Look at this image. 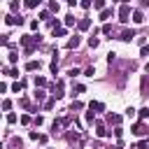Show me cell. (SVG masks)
<instances>
[{"mask_svg":"<svg viewBox=\"0 0 149 149\" xmlns=\"http://www.w3.org/2000/svg\"><path fill=\"white\" fill-rule=\"evenodd\" d=\"M19 42L26 47V54H33V49L42 42V37L40 35H23V37H19Z\"/></svg>","mask_w":149,"mask_h":149,"instance_id":"6da1fadb","label":"cell"},{"mask_svg":"<svg viewBox=\"0 0 149 149\" xmlns=\"http://www.w3.org/2000/svg\"><path fill=\"white\" fill-rule=\"evenodd\" d=\"M130 16H133L130 5H121V7H119V21H121V23H128V21H130Z\"/></svg>","mask_w":149,"mask_h":149,"instance_id":"7a4b0ae2","label":"cell"},{"mask_svg":"<svg viewBox=\"0 0 149 149\" xmlns=\"http://www.w3.org/2000/svg\"><path fill=\"white\" fill-rule=\"evenodd\" d=\"M130 133H133V135H140V137H142V135H147L149 130H147V126H144L142 121H137V123H133V126H130Z\"/></svg>","mask_w":149,"mask_h":149,"instance_id":"3957f363","label":"cell"},{"mask_svg":"<svg viewBox=\"0 0 149 149\" xmlns=\"http://www.w3.org/2000/svg\"><path fill=\"white\" fill-rule=\"evenodd\" d=\"M65 93H63V81H56V86H54V98L56 100H61Z\"/></svg>","mask_w":149,"mask_h":149,"instance_id":"277c9868","label":"cell"},{"mask_svg":"<svg viewBox=\"0 0 149 149\" xmlns=\"http://www.w3.org/2000/svg\"><path fill=\"white\" fill-rule=\"evenodd\" d=\"M95 135H98V137H107V135H109V130L98 121V123H95Z\"/></svg>","mask_w":149,"mask_h":149,"instance_id":"5b68a950","label":"cell"},{"mask_svg":"<svg viewBox=\"0 0 149 149\" xmlns=\"http://www.w3.org/2000/svg\"><path fill=\"white\" fill-rule=\"evenodd\" d=\"M133 37H135V30H133V28H130V30H128V28H126V30H123V33H121V37H119V40H123V42H130V40H133Z\"/></svg>","mask_w":149,"mask_h":149,"instance_id":"8992f818","label":"cell"},{"mask_svg":"<svg viewBox=\"0 0 149 149\" xmlns=\"http://www.w3.org/2000/svg\"><path fill=\"white\" fill-rule=\"evenodd\" d=\"M88 109H91V112H102V109H105V105H102V102H98V100H91V102H88Z\"/></svg>","mask_w":149,"mask_h":149,"instance_id":"52a82bcc","label":"cell"},{"mask_svg":"<svg viewBox=\"0 0 149 149\" xmlns=\"http://www.w3.org/2000/svg\"><path fill=\"white\" fill-rule=\"evenodd\" d=\"M144 21V14L140 9H133V23H142Z\"/></svg>","mask_w":149,"mask_h":149,"instance_id":"ba28073f","label":"cell"},{"mask_svg":"<svg viewBox=\"0 0 149 149\" xmlns=\"http://www.w3.org/2000/svg\"><path fill=\"white\" fill-rule=\"evenodd\" d=\"M77 28H79V30H88V28H91V19H79Z\"/></svg>","mask_w":149,"mask_h":149,"instance_id":"9c48e42d","label":"cell"},{"mask_svg":"<svg viewBox=\"0 0 149 149\" xmlns=\"http://www.w3.org/2000/svg\"><path fill=\"white\" fill-rule=\"evenodd\" d=\"M79 42H81V40H79V35L70 37V40H68V49H77V47H79Z\"/></svg>","mask_w":149,"mask_h":149,"instance_id":"30bf717a","label":"cell"},{"mask_svg":"<svg viewBox=\"0 0 149 149\" xmlns=\"http://www.w3.org/2000/svg\"><path fill=\"white\" fill-rule=\"evenodd\" d=\"M26 70H28V72L40 70V61H28V63H26Z\"/></svg>","mask_w":149,"mask_h":149,"instance_id":"8fae6325","label":"cell"},{"mask_svg":"<svg viewBox=\"0 0 149 149\" xmlns=\"http://www.w3.org/2000/svg\"><path fill=\"white\" fill-rule=\"evenodd\" d=\"M107 121L114 123V126H119V123H121V116H119V114H107Z\"/></svg>","mask_w":149,"mask_h":149,"instance_id":"7c38bea8","label":"cell"},{"mask_svg":"<svg viewBox=\"0 0 149 149\" xmlns=\"http://www.w3.org/2000/svg\"><path fill=\"white\" fill-rule=\"evenodd\" d=\"M56 56H58V54H56V51H54V61H51V65H49V68H51V72H54V74H56V72H58V58H56Z\"/></svg>","mask_w":149,"mask_h":149,"instance_id":"4fadbf2b","label":"cell"},{"mask_svg":"<svg viewBox=\"0 0 149 149\" xmlns=\"http://www.w3.org/2000/svg\"><path fill=\"white\" fill-rule=\"evenodd\" d=\"M26 88V81H16V84H12V91L14 93H19V91H23Z\"/></svg>","mask_w":149,"mask_h":149,"instance_id":"5bb4252c","label":"cell"},{"mask_svg":"<svg viewBox=\"0 0 149 149\" xmlns=\"http://www.w3.org/2000/svg\"><path fill=\"white\" fill-rule=\"evenodd\" d=\"M5 23H7V26H16V16H14V14H7V16H5Z\"/></svg>","mask_w":149,"mask_h":149,"instance_id":"9a60e30c","label":"cell"},{"mask_svg":"<svg viewBox=\"0 0 149 149\" xmlns=\"http://www.w3.org/2000/svg\"><path fill=\"white\" fill-rule=\"evenodd\" d=\"M74 23H79V21L74 19V14H68V16H65V26H74Z\"/></svg>","mask_w":149,"mask_h":149,"instance_id":"2e32d148","label":"cell"},{"mask_svg":"<svg viewBox=\"0 0 149 149\" xmlns=\"http://www.w3.org/2000/svg\"><path fill=\"white\" fill-rule=\"evenodd\" d=\"M98 44H100V40H98L95 35H91V37H88V47H91V49H95Z\"/></svg>","mask_w":149,"mask_h":149,"instance_id":"e0dca14e","label":"cell"},{"mask_svg":"<svg viewBox=\"0 0 149 149\" xmlns=\"http://www.w3.org/2000/svg\"><path fill=\"white\" fill-rule=\"evenodd\" d=\"M42 86H47V79L44 77H35V88H42Z\"/></svg>","mask_w":149,"mask_h":149,"instance_id":"ac0fdd59","label":"cell"},{"mask_svg":"<svg viewBox=\"0 0 149 149\" xmlns=\"http://www.w3.org/2000/svg\"><path fill=\"white\" fill-rule=\"evenodd\" d=\"M40 2H42V0H23V5H26L28 9H33V7H37Z\"/></svg>","mask_w":149,"mask_h":149,"instance_id":"d6986e66","label":"cell"},{"mask_svg":"<svg viewBox=\"0 0 149 149\" xmlns=\"http://www.w3.org/2000/svg\"><path fill=\"white\" fill-rule=\"evenodd\" d=\"M63 35H68V28H56L54 30V37H63Z\"/></svg>","mask_w":149,"mask_h":149,"instance_id":"ffe728a7","label":"cell"},{"mask_svg":"<svg viewBox=\"0 0 149 149\" xmlns=\"http://www.w3.org/2000/svg\"><path fill=\"white\" fill-rule=\"evenodd\" d=\"M7 61H9L12 65H14V63L19 61V54H16V51H9V56H7Z\"/></svg>","mask_w":149,"mask_h":149,"instance_id":"44dd1931","label":"cell"},{"mask_svg":"<svg viewBox=\"0 0 149 149\" xmlns=\"http://www.w3.org/2000/svg\"><path fill=\"white\" fill-rule=\"evenodd\" d=\"M49 9H51V12H56V14H58V9H61V5H58V2H56V0H51V2H49Z\"/></svg>","mask_w":149,"mask_h":149,"instance_id":"7402d4cb","label":"cell"},{"mask_svg":"<svg viewBox=\"0 0 149 149\" xmlns=\"http://www.w3.org/2000/svg\"><path fill=\"white\" fill-rule=\"evenodd\" d=\"M109 16H112V9H109V7H105V9L100 12V19H109Z\"/></svg>","mask_w":149,"mask_h":149,"instance_id":"603a6c76","label":"cell"},{"mask_svg":"<svg viewBox=\"0 0 149 149\" xmlns=\"http://www.w3.org/2000/svg\"><path fill=\"white\" fill-rule=\"evenodd\" d=\"M35 100H40V102L44 100V91L42 88H35Z\"/></svg>","mask_w":149,"mask_h":149,"instance_id":"cb8c5ba5","label":"cell"},{"mask_svg":"<svg viewBox=\"0 0 149 149\" xmlns=\"http://www.w3.org/2000/svg\"><path fill=\"white\" fill-rule=\"evenodd\" d=\"M114 137H116V140H121V137H123V128H121V126H116V128H114Z\"/></svg>","mask_w":149,"mask_h":149,"instance_id":"d4e9b609","label":"cell"},{"mask_svg":"<svg viewBox=\"0 0 149 149\" xmlns=\"http://www.w3.org/2000/svg\"><path fill=\"white\" fill-rule=\"evenodd\" d=\"M93 7L102 12V9H105V0H93Z\"/></svg>","mask_w":149,"mask_h":149,"instance_id":"484cf974","label":"cell"},{"mask_svg":"<svg viewBox=\"0 0 149 149\" xmlns=\"http://www.w3.org/2000/svg\"><path fill=\"white\" fill-rule=\"evenodd\" d=\"M140 119H142V121L149 119V107H142V109H140Z\"/></svg>","mask_w":149,"mask_h":149,"instance_id":"4316f807","label":"cell"},{"mask_svg":"<svg viewBox=\"0 0 149 149\" xmlns=\"http://www.w3.org/2000/svg\"><path fill=\"white\" fill-rule=\"evenodd\" d=\"M40 19H42V21H51V16H49V12H47V9H42V12H40Z\"/></svg>","mask_w":149,"mask_h":149,"instance_id":"83f0119b","label":"cell"},{"mask_svg":"<svg viewBox=\"0 0 149 149\" xmlns=\"http://www.w3.org/2000/svg\"><path fill=\"white\" fill-rule=\"evenodd\" d=\"M86 121H88V123H93V121H95V112H91V109H88V112H86Z\"/></svg>","mask_w":149,"mask_h":149,"instance_id":"f1b7e54d","label":"cell"},{"mask_svg":"<svg viewBox=\"0 0 149 149\" xmlns=\"http://www.w3.org/2000/svg\"><path fill=\"white\" fill-rule=\"evenodd\" d=\"M9 9H12V12H19V0H12V2H9Z\"/></svg>","mask_w":149,"mask_h":149,"instance_id":"f546056e","label":"cell"},{"mask_svg":"<svg viewBox=\"0 0 149 149\" xmlns=\"http://www.w3.org/2000/svg\"><path fill=\"white\" fill-rule=\"evenodd\" d=\"M49 26H51V30H56V28H61V23H58V19H51V21H49Z\"/></svg>","mask_w":149,"mask_h":149,"instance_id":"4dcf8cb0","label":"cell"},{"mask_svg":"<svg viewBox=\"0 0 149 149\" xmlns=\"http://www.w3.org/2000/svg\"><path fill=\"white\" fill-rule=\"evenodd\" d=\"M2 109L9 112V109H12V100H2Z\"/></svg>","mask_w":149,"mask_h":149,"instance_id":"1f68e13d","label":"cell"},{"mask_svg":"<svg viewBox=\"0 0 149 149\" xmlns=\"http://www.w3.org/2000/svg\"><path fill=\"white\" fill-rule=\"evenodd\" d=\"M54 102H56V98H49V100L44 102V109H51V107H54Z\"/></svg>","mask_w":149,"mask_h":149,"instance_id":"d6a6232c","label":"cell"},{"mask_svg":"<svg viewBox=\"0 0 149 149\" xmlns=\"http://www.w3.org/2000/svg\"><path fill=\"white\" fill-rule=\"evenodd\" d=\"M70 109H72V112H74V109H84V105H81V102H79V100H74V102H72V107H70Z\"/></svg>","mask_w":149,"mask_h":149,"instance_id":"836d02e7","label":"cell"},{"mask_svg":"<svg viewBox=\"0 0 149 149\" xmlns=\"http://www.w3.org/2000/svg\"><path fill=\"white\" fill-rule=\"evenodd\" d=\"M7 123H16V114H14V112L7 114Z\"/></svg>","mask_w":149,"mask_h":149,"instance_id":"e575fe53","label":"cell"},{"mask_svg":"<svg viewBox=\"0 0 149 149\" xmlns=\"http://www.w3.org/2000/svg\"><path fill=\"white\" fill-rule=\"evenodd\" d=\"M79 5H81V7H84V9H88V7H91V5H93V0H79Z\"/></svg>","mask_w":149,"mask_h":149,"instance_id":"d590c367","label":"cell"},{"mask_svg":"<svg viewBox=\"0 0 149 149\" xmlns=\"http://www.w3.org/2000/svg\"><path fill=\"white\" fill-rule=\"evenodd\" d=\"M37 28H40V21L33 19V21H30V30H37Z\"/></svg>","mask_w":149,"mask_h":149,"instance_id":"8d00e7d4","label":"cell"},{"mask_svg":"<svg viewBox=\"0 0 149 149\" xmlns=\"http://www.w3.org/2000/svg\"><path fill=\"white\" fill-rule=\"evenodd\" d=\"M33 123H35V126H42V123H44V119H42V116H40V114H37V116H35V119H33Z\"/></svg>","mask_w":149,"mask_h":149,"instance_id":"74e56055","label":"cell"},{"mask_svg":"<svg viewBox=\"0 0 149 149\" xmlns=\"http://www.w3.org/2000/svg\"><path fill=\"white\" fill-rule=\"evenodd\" d=\"M102 33H105V35H109V33H112V26H109V23H105V26H102Z\"/></svg>","mask_w":149,"mask_h":149,"instance_id":"f35d334b","label":"cell"},{"mask_svg":"<svg viewBox=\"0 0 149 149\" xmlns=\"http://www.w3.org/2000/svg\"><path fill=\"white\" fill-rule=\"evenodd\" d=\"M140 56H149V47H147V44L140 49Z\"/></svg>","mask_w":149,"mask_h":149,"instance_id":"ab89813d","label":"cell"},{"mask_svg":"<svg viewBox=\"0 0 149 149\" xmlns=\"http://www.w3.org/2000/svg\"><path fill=\"white\" fill-rule=\"evenodd\" d=\"M74 91H77V93H84V91H86V86H84V84H77V86H74Z\"/></svg>","mask_w":149,"mask_h":149,"instance_id":"60d3db41","label":"cell"},{"mask_svg":"<svg viewBox=\"0 0 149 149\" xmlns=\"http://www.w3.org/2000/svg\"><path fill=\"white\" fill-rule=\"evenodd\" d=\"M126 116H128V119H133V116H135V109H133V107H128V109H126Z\"/></svg>","mask_w":149,"mask_h":149,"instance_id":"b9f144b4","label":"cell"},{"mask_svg":"<svg viewBox=\"0 0 149 149\" xmlns=\"http://www.w3.org/2000/svg\"><path fill=\"white\" fill-rule=\"evenodd\" d=\"M21 123H23V126H28V123H30V116H28V114H23V116H21Z\"/></svg>","mask_w":149,"mask_h":149,"instance_id":"7bdbcfd3","label":"cell"},{"mask_svg":"<svg viewBox=\"0 0 149 149\" xmlns=\"http://www.w3.org/2000/svg\"><path fill=\"white\" fill-rule=\"evenodd\" d=\"M28 137H30V140H40V133H35V130H30V133H28Z\"/></svg>","mask_w":149,"mask_h":149,"instance_id":"ee69618b","label":"cell"},{"mask_svg":"<svg viewBox=\"0 0 149 149\" xmlns=\"http://www.w3.org/2000/svg\"><path fill=\"white\" fill-rule=\"evenodd\" d=\"M68 74H70V77H77V74H79V68H72V70H70Z\"/></svg>","mask_w":149,"mask_h":149,"instance_id":"f6af8a7d","label":"cell"},{"mask_svg":"<svg viewBox=\"0 0 149 149\" xmlns=\"http://www.w3.org/2000/svg\"><path fill=\"white\" fill-rule=\"evenodd\" d=\"M95 74V68H86V77H93Z\"/></svg>","mask_w":149,"mask_h":149,"instance_id":"bcb514c9","label":"cell"},{"mask_svg":"<svg viewBox=\"0 0 149 149\" xmlns=\"http://www.w3.org/2000/svg\"><path fill=\"white\" fill-rule=\"evenodd\" d=\"M68 5H79V0H65Z\"/></svg>","mask_w":149,"mask_h":149,"instance_id":"7dc6e473","label":"cell"},{"mask_svg":"<svg viewBox=\"0 0 149 149\" xmlns=\"http://www.w3.org/2000/svg\"><path fill=\"white\" fill-rule=\"evenodd\" d=\"M142 5H144V7H149V0H142Z\"/></svg>","mask_w":149,"mask_h":149,"instance_id":"c3c4849f","label":"cell"},{"mask_svg":"<svg viewBox=\"0 0 149 149\" xmlns=\"http://www.w3.org/2000/svg\"><path fill=\"white\" fill-rule=\"evenodd\" d=\"M112 2H121V5H123V0H112Z\"/></svg>","mask_w":149,"mask_h":149,"instance_id":"681fc988","label":"cell"},{"mask_svg":"<svg viewBox=\"0 0 149 149\" xmlns=\"http://www.w3.org/2000/svg\"><path fill=\"white\" fill-rule=\"evenodd\" d=\"M147 72H149V63H147Z\"/></svg>","mask_w":149,"mask_h":149,"instance_id":"f907efd6","label":"cell"}]
</instances>
